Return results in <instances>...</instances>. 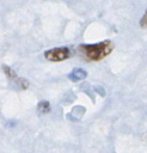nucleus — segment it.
<instances>
[{
    "label": "nucleus",
    "mask_w": 147,
    "mask_h": 153,
    "mask_svg": "<svg viewBox=\"0 0 147 153\" xmlns=\"http://www.w3.org/2000/svg\"><path fill=\"white\" fill-rule=\"evenodd\" d=\"M114 49V44L111 41H103L94 44H82L78 48L80 54L90 61H99L108 56Z\"/></svg>",
    "instance_id": "obj_1"
},
{
    "label": "nucleus",
    "mask_w": 147,
    "mask_h": 153,
    "mask_svg": "<svg viewBox=\"0 0 147 153\" xmlns=\"http://www.w3.org/2000/svg\"><path fill=\"white\" fill-rule=\"evenodd\" d=\"M71 56V50L67 47H60V48H53L47 51H44V57L53 62H59L67 60Z\"/></svg>",
    "instance_id": "obj_2"
},
{
    "label": "nucleus",
    "mask_w": 147,
    "mask_h": 153,
    "mask_svg": "<svg viewBox=\"0 0 147 153\" xmlns=\"http://www.w3.org/2000/svg\"><path fill=\"white\" fill-rule=\"evenodd\" d=\"M86 75H87V73L82 69V68H74L71 73H69V75H68V78L72 80V81H80V80H82V79H85L86 78Z\"/></svg>",
    "instance_id": "obj_3"
},
{
    "label": "nucleus",
    "mask_w": 147,
    "mask_h": 153,
    "mask_svg": "<svg viewBox=\"0 0 147 153\" xmlns=\"http://www.w3.org/2000/svg\"><path fill=\"white\" fill-rule=\"evenodd\" d=\"M37 110L39 114H48L50 111V105L47 100H43V102H39L38 103V106H37Z\"/></svg>",
    "instance_id": "obj_4"
},
{
    "label": "nucleus",
    "mask_w": 147,
    "mask_h": 153,
    "mask_svg": "<svg viewBox=\"0 0 147 153\" xmlns=\"http://www.w3.org/2000/svg\"><path fill=\"white\" fill-rule=\"evenodd\" d=\"M2 68H4V72H5V74H6V76L8 79H16L17 75H16V73H14V71L12 68H10L8 66H4Z\"/></svg>",
    "instance_id": "obj_5"
},
{
    "label": "nucleus",
    "mask_w": 147,
    "mask_h": 153,
    "mask_svg": "<svg viewBox=\"0 0 147 153\" xmlns=\"http://www.w3.org/2000/svg\"><path fill=\"white\" fill-rule=\"evenodd\" d=\"M140 26H141V27H147V10H146V12L143 13L142 18L140 19Z\"/></svg>",
    "instance_id": "obj_6"
}]
</instances>
